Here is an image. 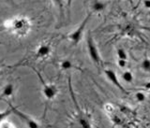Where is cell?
I'll return each mask as SVG.
<instances>
[{
    "label": "cell",
    "mask_w": 150,
    "mask_h": 128,
    "mask_svg": "<svg viewBox=\"0 0 150 128\" xmlns=\"http://www.w3.org/2000/svg\"><path fill=\"white\" fill-rule=\"evenodd\" d=\"M8 105L9 108H11V113L15 114L19 119H20L23 124L27 126V128H40V124H38L34 119H32L29 115H27V114H25V113H23V111L19 110L17 108H15L13 105H11V103H8Z\"/></svg>",
    "instance_id": "1"
},
{
    "label": "cell",
    "mask_w": 150,
    "mask_h": 128,
    "mask_svg": "<svg viewBox=\"0 0 150 128\" xmlns=\"http://www.w3.org/2000/svg\"><path fill=\"white\" fill-rule=\"evenodd\" d=\"M86 44H87V51H88V54L90 56L91 60L93 61L94 63L96 65H100L101 62V59H100V53H98V47L94 41L93 37H91L90 33L88 34L87 36V40H86Z\"/></svg>",
    "instance_id": "2"
},
{
    "label": "cell",
    "mask_w": 150,
    "mask_h": 128,
    "mask_svg": "<svg viewBox=\"0 0 150 128\" xmlns=\"http://www.w3.org/2000/svg\"><path fill=\"white\" fill-rule=\"evenodd\" d=\"M35 70V69H34ZM36 71V70H35ZM36 73L38 74V76H39V78L41 80V84H42V92H43V94L44 96L46 97L47 100H53V99L55 97V96L57 94V88H56L54 85L53 84H48L46 83L43 79H42V77L40 76V74L38 72V71H36Z\"/></svg>",
    "instance_id": "3"
},
{
    "label": "cell",
    "mask_w": 150,
    "mask_h": 128,
    "mask_svg": "<svg viewBox=\"0 0 150 128\" xmlns=\"http://www.w3.org/2000/svg\"><path fill=\"white\" fill-rule=\"evenodd\" d=\"M90 17H91V15H90V14H88V15L86 17V19H84V20L81 23H80V25L77 27V29L74 30L71 33V34L69 35V39H70V40L73 42V43L77 44L78 42L82 39L83 35L84 28H86L87 23H88V20L90 19Z\"/></svg>",
    "instance_id": "4"
},
{
    "label": "cell",
    "mask_w": 150,
    "mask_h": 128,
    "mask_svg": "<svg viewBox=\"0 0 150 128\" xmlns=\"http://www.w3.org/2000/svg\"><path fill=\"white\" fill-rule=\"evenodd\" d=\"M104 73L106 75L107 79L110 80V82L115 85V86H116L117 88H118L120 91H122L123 93H126V90L124 89V87L122 86V84L120 83V80L118 79V78H117V76L115 74V72L114 70H111V69H105Z\"/></svg>",
    "instance_id": "5"
},
{
    "label": "cell",
    "mask_w": 150,
    "mask_h": 128,
    "mask_svg": "<svg viewBox=\"0 0 150 128\" xmlns=\"http://www.w3.org/2000/svg\"><path fill=\"white\" fill-rule=\"evenodd\" d=\"M51 53V47L48 44H41L37 50V56L40 58H43L48 56Z\"/></svg>",
    "instance_id": "6"
},
{
    "label": "cell",
    "mask_w": 150,
    "mask_h": 128,
    "mask_svg": "<svg viewBox=\"0 0 150 128\" xmlns=\"http://www.w3.org/2000/svg\"><path fill=\"white\" fill-rule=\"evenodd\" d=\"M78 124H79V125H80V127H81V128H92L90 121H89L88 118H86V116L83 114V113L79 115Z\"/></svg>",
    "instance_id": "7"
},
{
    "label": "cell",
    "mask_w": 150,
    "mask_h": 128,
    "mask_svg": "<svg viewBox=\"0 0 150 128\" xmlns=\"http://www.w3.org/2000/svg\"><path fill=\"white\" fill-rule=\"evenodd\" d=\"M106 4L101 1H92L91 8L94 12H101L105 9Z\"/></svg>",
    "instance_id": "8"
},
{
    "label": "cell",
    "mask_w": 150,
    "mask_h": 128,
    "mask_svg": "<svg viewBox=\"0 0 150 128\" xmlns=\"http://www.w3.org/2000/svg\"><path fill=\"white\" fill-rule=\"evenodd\" d=\"M14 92V86L11 83H8L6 86L3 88V91L0 97H9L13 94Z\"/></svg>",
    "instance_id": "9"
},
{
    "label": "cell",
    "mask_w": 150,
    "mask_h": 128,
    "mask_svg": "<svg viewBox=\"0 0 150 128\" xmlns=\"http://www.w3.org/2000/svg\"><path fill=\"white\" fill-rule=\"evenodd\" d=\"M122 79L124 80L126 82H132L133 80V75L132 73L130 72V71H125V72L122 74Z\"/></svg>",
    "instance_id": "10"
},
{
    "label": "cell",
    "mask_w": 150,
    "mask_h": 128,
    "mask_svg": "<svg viewBox=\"0 0 150 128\" xmlns=\"http://www.w3.org/2000/svg\"><path fill=\"white\" fill-rule=\"evenodd\" d=\"M60 66H61V68L64 69V70H68V69H70L73 66L72 63H71V61L69 60V59H65L63 60L62 62H61L60 64Z\"/></svg>",
    "instance_id": "11"
},
{
    "label": "cell",
    "mask_w": 150,
    "mask_h": 128,
    "mask_svg": "<svg viewBox=\"0 0 150 128\" xmlns=\"http://www.w3.org/2000/svg\"><path fill=\"white\" fill-rule=\"evenodd\" d=\"M134 96H135V100L137 101L138 103H143L145 101V94L143 93V92H137V93H135L134 94Z\"/></svg>",
    "instance_id": "12"
},
{
    "label": "cell",
    "mask_w": 150,
    "mask_h": 128,
    "mask_svg": "<svg viewBox=\"0 0 150 128\" xmlns=\"http://www.w3.org/2000/svg\"><path fill=\"white\" fill-rule=\"evenodd\" d=\"M117 56H118V60H126L128 59V54H127L126 51L124 49H118L117 50Z\"/></svg>",
    "instance_id": "13"
},
{
    "label": "cell",
    "mask_w": 150,
    "mask_h": 128,
    "mask_svg": "<svg viewBox=\"0 0 150 128\" xmlns=\"http://www.w3.org/2000/svg\"><path fill=\"white\" fill-rule=\"evenodd\" d=\"M141 66H142L144 71H145V72H149L150 71V61H149V59H147V58L144 59L142 62Z\"/></svg>",
    "instance_id": "14"
},
{
    "label": "cell",
    "mask_w": 150,
    "mask_h": 128,
    "mask_svg": "<svg viewBox=\"0 0 150 128\" xmlns=\"http://www.w3.org/2000/svg\"><path fill=\"white\" fill-rule=\"evenodd\" d=\"M11 114V108H8V110H6L2 112H0V122H2L6 118H8V116H9Z\"/></svg>",
    "instance_id": "15"
},
{
    "label": "cell",
    "mask_w": 150,
    "mask_h": 128,
    "mask_svg": "<svg viewBox=\"0 0 150 128\" xmlns=\"http://www.w3.org/2000/svg\"><path fill=\"white\" fill-rule=\"evenodd\" d=\"M118 65L122 68H125V66L127 65V61L126 60H118Z\"/></svg>",
    "instance_id": "16"
},
{
    "label": "cell",
    "mask_w": 150,
    "mask_h": 128,
    "mask_svg": "<svg viewBox=\"0 0 150 128\" xmlns=\"http://www.w3.org/2000/svg\"><path fill=\"white\" fill-rule=\"evenodd\" d=\"M144 3L145 7H146V8H149V7H150V2H149V1H144Z\"/></svg>",
    "instance_id": "17"
},
{
    "label": "cell",
    "mask_w": 150,
    "mask_h": 128,
    "mask_svg": "<svg viewBox=\"0 0 150 128\" xmlns=\"http://www.w3.org/2000/svg\"><path fill=\"white\" fill-rule=\"evenodd\" d=\"M0 74H1V73H0Z\"/></svg>",
    "instance_id": "18"
}]
</instances>
